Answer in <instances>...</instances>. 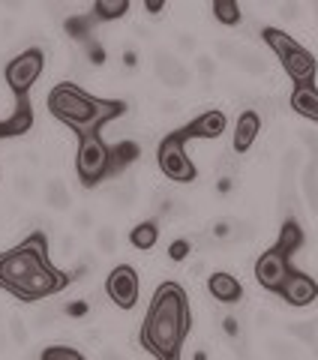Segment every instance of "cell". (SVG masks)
Returning a JSON list of instances; mask_svg holds the SVG:
<instances>
[{"label":"cell","instance_id":"cell-14","mask_svg":"<svg viewBox=\"0 0 318 360\" xmlns=\"http://www.w3.org/2000/svg\"><path fill=\"white\" fill-rule=\"evenodd\" d=\"M288 105H291L294 115H300L303 120L318 123V87L315 84H298V87H291Z\"/></svg>","mask_w":318,"mask_h":360},{"label":"cell","instance_id":"cell-39","mask_svg":"<svg viewBox=\"0 0 318 360\" xmlns=\"http://www.w3.org/2000/svg\"><path fill=\"white\" fill-rule=\"evenodd\" d=\"M300 139L306 141V148H310V150H312V160L318 162V135H312V132H303V135H300Z\"/></svg>","mask_w":318,"mask_h":360},{"label":"cell","instance_id":"cell-11","mask_svg":"<svg viewBox=\"0 0 318 360\" xmlns=\"http://www.w3.org/2000/svg\"><path fill=\"white\" fill-rule=\"evenodd\" d=\"M225 127H229V117L222 115V111L217 108H210V111H204V115H198L192 123H186L184 129H177L184 139H204V141H217L220 135L225 132Z\"/></svg>","mask_w":318,"mask_h":360},{"label":"cell","instance_id":"cell-37","mask_svg":"<svg viewBox=\"0 0 318 360\" xmlns=\"http://www.w3.org/2000/svg\"><path fill=\"white\" fill-rule=\"evenodd\" d=\"M234 234H237V238H241L243 243H249V240L255 238V225H249V222H241V225H237V229H234Z\"/></svg>","mask_w":318,"mask_h":360},{"label":"cell","instance_id":"cell-21","mask_svg":"<svg viewBox=\"0 0 318 360\" xmlns=\"http://www.w3.org/2000/svg\"><path fill=\"white\" fill-rule=\"evenodd\" d=\"M45 205L51 210H70L72 207V195L61 177H51L49 184H45Z\"/></svg>","mask_w":318,"mask_h":360},{"label":"cell","instance_id":"cell-5","mask_svg":"<svg viewBox=\"0 0 318 360\" xmlns=\"http://www.w3.org/2000/svg\"><path fill=\"white\" fill-rule=\"evenodd\" d=\"M75 172L84 189L99 186L111 177V144L102 139V132L78 135V153H75Z\"/></svg>","mask_w":318,"mask_h":360},{"label":"cell","instance_id":"cell-38","mask_svg":"<svg viewBox=\"0 0 318 360\" xmlns=\"http://www.w3.org/2000/svg\"><path fill=\"white\" fill-rule=\"evenodd\" d=\"M217 54H220V58H225V60H237V54H241V51H237L231 42H220L217 45Z\"/></svg>","mask_w":318,"mask_h":360},{"label":"cell","instance_id":"cell-31","mask_svg":"<svg viewBox=\"0 0 318 360\" xmlns=\"http://www.w3.org/2000/svg\"><path fill=\"white\" fill-rule=\"evenodd\" d=\"M84 54H87V60L94 66H106V60H108V51H106V45H102L99 39L84 42Z\"/></svg>","mask_w":318,"mask_h":360},{"label":"cell","instance_id":"cell-40","mask_svg":"<svg viewBox=\"0 0 318 360\" xmlns=\"http://www.w3.org/2000/svg\"><path fill=\"white\" fill-rule=\"evenodd\" d=\"M231 186H234V177H231V174H225V177H220L217 193H220V195H229V193H231Z\"/></svg>","mask_w":318,"mask_h":360},{"label":"cell","instance_id":"cell-41","mask_svg":"<svg viewBox=\"0 0 318 360\" xmlns=\"http://www.w3.org/2000/svg\"><path fill=\"white\" fill-rule=\"evenodd\" d=\"M231 231H234V225H229V222H217V225H213V238H229Z\"/></svg>","mask_w":318,"mask_h":360},{"label":"cell","instance_id":"cell-20","mask_svg":"<svg viewBox=\"0 0 318 360\" xmlns=\"http://www.w3.org/2000/svg\"><path fill=\"white\" fill-rule=\"evenodd\" d=\"M156 240H159V222L156 219H144L129 231V243L135 250H153Z\"/></svg>","mask_w":318,"mask_h":360},{"label":"cell","instance_id":"cell-2","mask_svg":"<svg viewBox=\"0 0 318 360\" xmlns=\"http://www.w3.org/2000/svg\"><path fill=\"white\" fill-rule=\"evenodd\" d=\"M45 108L54 120L70 127L75 135L102 132L111 120H120L127 115V103L111 96H90L84 87L72 82H61L49 90L45 96Z\"/></svg>","mask_w":318,"mask_h":360},{"label":"cell","instance_id":"cell-32","mask_svg":"<svg viewBox=\"0 0 318 360\" xmlns=\"http://www.w3.org/2000/svg\"><path fill=\"white\" fill-rule=\"evenodd\" d=\"M196 70H198V75H201V82L210 84V78L217 75V60H213L210 54H198V58H196Z\"/></svg>","mask_w":318,"mask_h":360},{"label":"cell","instance_id":"cell-35","mask_svg":"<svg viewBox=\"0 0 318 360\" xmlns=\"http://www.w3.org/2000/svg\"><path fill=\"white\" fill-rule=\"evenodd\" d=\"M33 189H37L33 177H27V174H18V177H15V193H18V195L30 198V195H33Z\"/></svg>","mask_w":318,"mask_h":360},{"label":"cell","instance_id":"cell-24","mask_svg":"<svg viewBox=\"0 0 318 360\" xmlns=\"http://www.w3.org/2000/svg\"><path fill=\"white\" fill-rule=\"evenodd\" d=\"M135 195H139V186H135V180H123V184H117L115 189H111V205L115 207H129Z\"/></svg>","mask_w":318,"mask_h":360},{"label":"cell","instance_id":"cell-30","mask_svg":"<svg viewBox=\"0 0 318 360\" xmlns=\"http://www.w3.org/2000/svg\"><path fill=\"white\" fill-rule=\"evenodd\" d=\"M6 336L9 340H13L15 345H27V328H25V319H21V315H13V319H9V324H6Z\"/></svg>","mask_w":318,"mask_h":360},{"label":"cell","instance_id":"cell-16","mask_svg":"<svg viewBox=\"0 0 318 360\" xmlns=\"http://www.w3.org/2000/svg\"><path fill=\"white\" fill-rule=\"evenodd\" d=\"M139 156H141V148H139V141H132V139L111 144V177H120Z\"/></svg>","mask_w":318,"mask_h":360},{"label":"cell","instance_id":"cell-33","mask_svg":"<svg viewBox=\"0 0 318 360\" xmlns=\"http://www.w3.org/2000/svg\"><path fill=\"white\" fill-rule=\"evenodd\" d=\"M63 312L70 315V319H84V315L90 312V300H84V297H78V300H70L63 307Z\"/></svg>","mask_w":318,"mask_h":360},{"label":"cell","instance_id":"cell-19","mask_svg":"<svg viewBox=\"0 0 318 360\" xmlns=\"http://www.w3.org/2000/svg\"><path fill=\"white\" fill-rule=\"evenodd\" d=\"M129 13V0H96L90 6V15L96 18V25H108V21H117Z\"/></svg>","mask_w":318,"mask_h":360},{"label":"cell","instance_id":"cell-18","mask_svg":"<svg viewBox=\"0 0 318 360\" xmlns=\"http://www.w3.org/2000/svg\"><path fill=\"white\" fill-rule=\"evenodd\" d=\"M63 30H66V37L75 39V42H90V39H94V30H96V18L90 13L70 15L63 21Z\"/></svg>","mask_w":318,"mask_h":360},{"label":"cell","instance_id":"cell-13","mask_svg":"<svg viewBox=\"0 0 318 360\" xmlns=\"http://www.w3.org/2000/svg\"><path fill=\"white\" fill-rule=\"evenodd\" d=\"M258 132H261V115H258V111H255V108H246V111H241V117L234 120V139H231V150H234V153H246V150L255 144Z\"/></svg>","mask_w":318,"mask_h":360},{"label":"cell","instance_id":"cell-44","mask_svg":"<svg viewBox=\"0 0 318 360\" xmlns=\"http://www.w3.org/2000/svg\"><path fill=\"white\" fill-rule=\"evenodd\" d=\"M75 225H78V229H84V225H90V213H87V210L78 213V217H75Z\"/></svg>","mask_w":318,"mask_h":360},{"label":"cell","instance_id":"cell-9","mask_svg":"<svg viewBox=\"0 0 318 360\" xmlns=\"http://www.w3.org/2000/svg\"><path fill=\"white\" fill-rule=\"evenodd\" d=\"M106 295L111 297L115 307L129 312L135 303H139V270H135L132 264H127V262L117 264L106 276Z\"/></svg>","mask_w":318,"mask_h":360},{"label":"cell","instance_id":"cell-6","mask_svg":"<svg viewBox=\"0 0 318 360\" xmlns=\"http://www.w3.org/2000/svg\"><path fill=\"white\" fill-rule=\"evenodd\" d=\"M156 165L163 168V174L174 184H192L198 177L196 162L186 153V139L180 132H168L163 141L156 144Z\"/></svg>","mask_w":318,"mask_h":360},{"label":"cell","instance_id":"cell-29","mask_svg":"<svg viewBox=\"0 0 318 360\" xmlns=\"http://www.w3.org/2000/svg\"><path fill=\"white\" fill-rule=\"evenodd\" d=\"M288 333H294L306 345H315V340H318V321H298V324H291V328H288Z\"/></svg>","mask_w":318,"mask_h":360},{"label":"cell","instance_id":"cell-46","mask_svg":"<svg viewBox=\"0 0 318 360\" xmlns=\"http://www.w3.org/2000/svg\"><path fill=\"white\" fill-rule=\"evenodd\" d=\"M159 108H163V111H165V115H172V111H177L180 105H177V103H163V105H159Z\"/></svg>","mask_w":318,"mask_h":360},{"label":"cell","instance_id":"cell-7","mask_svg":"<svg viewBox=\"0 0 318 360\" xmlns=\"http://www.w3.org/2000/svg\"><path fill=\"white\" fill-rule=\"evenodd\" d=\"M45 70V51L42 49H25L4 66V82L13 96H27L30 87L39 82Z\"/></svg>","mask_w":318,"mask_h":360},{"label":"cell","instance_id":"cell-48","mask_svg":"<svg viewBox=\"0 0 318 360\" xmlns=\"http://www.w3.org/2000/svg\"><path fill=\"white\" fill-rule=\"evenodd\" d=\"M147 13H163V4H147Z\"/></svg>","mask_w":318,"mask_h":360},{"label":"cell","instance_id":"cell-49","mask_svg":"<svg viewBox=\"0 0 318 360\" xmlns=\"http://www.w3.org/2000/svg\"><path fill=\"white\" fill-rule=\"evenodd\" d=\"M192 360H208V352L201 348V352H196V357H192Z\"/></svg>","mask_w":318,"mask_h":360},{"label":"cell","instance_id":"cell-3","mask_svg":"<svg viewBox=\"0 0 318 360\" xmlns=\"http://www.w3.org/2000/svg\"><path fill=\"white\" fill-rule=\"evenodd\" d=\"M45 267H51L49 258V234L33 231L21 240L15 250L0 252V288L15 295V291L30 283L37 274H42Z\"/></svg>","mask_w":318,"mask_h":360},{"label":"cell","instance_id":"cell-15","mask_svg":"<svg viewBox=\"0 0 318 360\" xmlns=\"http://www.w3.org/2000/svg\"><path fill=\"white\" fill-rule=\"evenodd\" d=\"M208 291L213 297H217L220 303H237L243 297V285H241V279L231 276V274H222V270H217L210 279H208Z\"/></svg>","mask_w":318,"mask_h":360},{"label":"cell","instance_id":"cell-8","mask_svg":"<svg viewBox=\"0 0 318 360\" xmlns=\"http://www.w3.org/2000/svg\"><path fill=\"white\" fill-rule=\"evenodd\" d=\"M291 258L286 252H279L276 246H270L267 252H261L258 255V262H255V279H258V285L265 288V291H274V295H279L282 285H286V279L291 276Z\"/></svg>","mask_w":318,"mask_h":360},{"label":"cell","instance_id":"cell-45","mask_svg":"<svg viewBox=\"0 0 318 360\" xmlns=\"http://www.w3.org/2000/svg\"><path fill=\"white\" fill-rule=\"evenodd\" d=\"M180 45H184V51H192V49H196V39H189V37H180Z\"/></svg>","mask_w":318,"mask_h":360},{"label":"cell","instance_id":"cell-25","mask_svg":"<svg viewBox=\"0 0 318 360\" xmlns=\"http://www.w3.org/2000/svg\"><path fill=\"white\" fill-rule=\"evenodd\" d=\"M96 250L102 255H111L117 250V229L115 225H99L96 229Z\"/></svg>","mask_w":318,"mask_h":360},{"label":"cell","instance_id":"cell-36","mask_svg":"<svg viewBox=\"0 0 318 360\" xmlns=\"http://www.w3.org/2000/svg\"><path fill=\"white\" fill-rule=\"evenodd\" d=\"M222 330H225L229 340H237V336H241V321H237L234 315H225V319H222Z\"/></svg>","mask_w":318,"mask_h":360},{"label":"cell","instance_id":"cell-17","mask_svg":"<svg viewBox=\"0 0 318 360\" xmlns=\"http://www.w3.org/2000/svg\"><path fill=\"white\" fill-rule=\"evenodd\" d=\"M303 240H306V234H303V229H300V222L294 219V217H288L286 222H282V229H279V238H276V250L279 252H286L288 258L294 255L303 246Z\"/></svg>","mask_w":318,"mask_h":360},{"label":"cell","instance_id":"cell-34","mask_svg":"<svg viewBox=\"0 0 318 360\" xmlns=\"http://www.w3.org/2000/svg\"><path fill=\"white\" fill-rule=\"evenodd\" d=\"M267 352L274 354V360H294V348L288 342H282V340H274L267 345Z\"/></svg>","mask_w":318,"mask_h":360},{"label":"cell","instance_id":"cell-10","mask_svg":"<svg viewBox=\"0 0 318 360\" xmlns=\"http://www.w3.org/2000/svg\"><path fill=\"white\" fill-rule=\"evenodd\" d=\"M279 297L286 300L288 307H294V309L310 307V303L318 300V283H315V276H310V274H303V270L294 267L291 276L286 279V285H282V291H279Z\"/></svg>","mask_w":318,"mask_h":360},{"label":"cell","instance_id":"cell-4","mask_svg":"<svg viewBox=\"0 0 318 360\" xmlns=\"http://www.w3.org/2000/svg\"><path fill=\"white\" fill-rule=\"evenodd\" d=\"M261 37H265L267 49L279 58L282 70H286V75L291 78V87H298V84H315L318 60L312 58V51H306L298 39H291L288 33L279 30V27H265V30H261Z\"/></svg>","mask_w":318,"mask_h":360},{"label":"cell","instance_id":"cell-12","mask_svg":"<svg viewBox=\"0 0 318 360\" xmlns=\"http://www.w3.org/2000/svg\"><path fill=\"white\" fill-rule=\"evenodd\" d=\"M153 72H156V78H159V82H163L165 87H174V90L186 87V84L192 82V72L174 58L172 51H156V54H153Z\"/></svg>","mask_w":318,"mask_h":360},{"label":"cell","instance_id":"cell-28","mask_svg":"<svg viewBox=\"0 0 318 360\" xmlns=\"http://www.w3.org/2000/svg\"><path fill=\"white\" fill-rule=\"evenodd\" d=\"M189 255H192V240L189 238H177V240L168 243V262L184 264Z\"/></svg>","mask_w":318,"mask_h":360},{"label":"cell","instance_id":"cell-27","mask_svg":"<svg viewBox=\"0 0 318 360\" xmlns=\"http://www.w3.org/2000/svg\"><path fill=\"white\" fill-rule=\"evenodd\" d=\"M234 63H241V70H246L249 75H261V72H267L265 58H261V54H255V51H241V54H237V60H234Z\"/></svg>","mask_w":318,"mask_h":360},{"label":"cell","instance_id":"cell-26","mask_svg":"<svg viewBox=\"0 0 318 360\" xmlns=\"http://www.w3.org/2000/svg\"><path fill=\"white\" fill-rule=\"evenodd\" d=\"M39 360H87V357L72 345H49V348H42Z\"/></svg>","mask_w":318,"mask_h":360},{"label":"cell","instance_id":"cell-43","mask_svg":"<svg viewBox=\"0 0 318 360\" xmlns=\"http://www.w3.org/2000/svg\"><path fill=\"white\" fill-rule=\"evenodd\" d=\"M298 13H300L298 4H282V6H279V15H282V18H294Z\"/></svg>","mask_w":318,"mask_h":360},{"label":"cell","instance_id":"cell-22","mask_svg":"<svg viewBox=\"0 0 318 360\" xmlns=\"http://www.w3.org/2000/svg\"><path fill=\"white\" fill-rule=\"evenodd\" d=\"M300 189H303V198L306 205H310L312 213H318V162L310 160L300 174Z\"/></svg>","mask_w":318,"mask_h":360},{"label":"cell","instance_id":"cell-23","mask_svg":"<svg viewBox=\"0 0 318 360\" xmlns=\"http://www.w3.org/2000/svg\"><path fill=\"white\" fill-rule=\"evenodd\" d=\"M213 18H217L220 25H225V27H237L241 25V18H243V13H241V6H237L234 0H217V4H213Z\"/></svg>","mask_w":318,"mask_h":360},{"label":"cell","instance_id":"cell-42","mask_svg":"<svg viewBox=\"0 0 318 360\" xmlns=\"http://www.w3.org/2000/svg\"><path fill=\"white\" fill-rule=\"evenodd\" d=\"M123 66H127V70H135V66H139V54H135L132 49L123 51Z\"/></svg>","mask_w":318,"mask_h":360},{"label":"cell","instance_id":"cell-1","mask_svg":"<svg viewBox=\"0 0 318 360\" xmlns=\"http://www.w3.org/2000/svg\"><path fill=\"white\" fill-rule=\"evenodd\" d=\"M189 330H192L189 295L180 283L168 279V283H163L153 291L151 307L144 312V324L139 330V342L156 360H180Z\"/></svg>","mask_w":318,"mask_h":360},{"label":"cell","instance_id":"cell-47","mask_svg":"<svg viewBox=\"0 0 318 360\" xmlns=\"http://www.w3.org/2000/svg\"><path fill=\"white\" fill-rule=\"evenodd\" d=\"M6 345H9V340H6V330H0V354L6 352Z\"/></svg>","mask_w":318,"mask_h":360}]
</instances>
